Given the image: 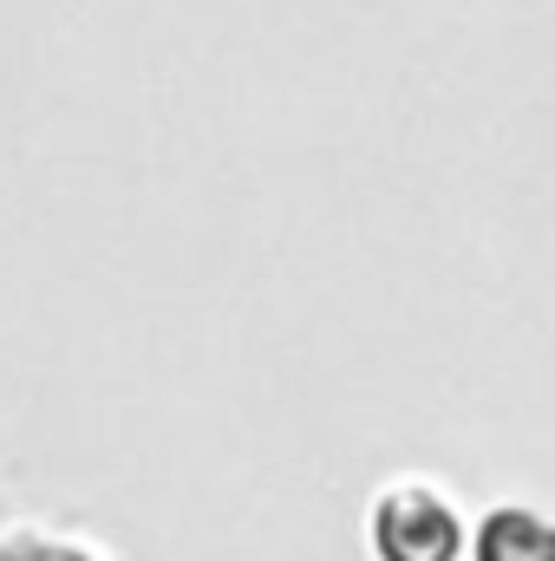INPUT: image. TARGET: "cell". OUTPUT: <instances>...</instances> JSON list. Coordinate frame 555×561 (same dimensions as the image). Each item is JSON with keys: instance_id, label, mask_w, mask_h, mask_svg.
Masks as SVG:
<instances>
[{"instance_id": "obj_2", "label": "cell", "mask_w": 555, "mask_h": 561, "mask_svg": "<svg viewBox=\"0 0 555 561\" xmlns=\"http://www.w3.org/2000/svg\"><path fill=\"white\" fill-rule=\"evenodd\" d=\"M477 561H555V523L530 516V510H503L484 523Z\"/></svg>"}, {"instance_id": "obj_1", "label": "cell", "mask_w": 555, "mask_h": 561, "mask_svg": "<svg viewBox=\"0 0 555 561\" xmlns=\"http://www.w3.org/2000/svg\"><path fill=\"white\" fill-rule=\"evenodd\" d=\"M373 536L386 561H451L457 556V516L431 483H393L373 510Z\"/></svg>"}]
</instances>
